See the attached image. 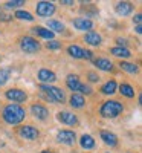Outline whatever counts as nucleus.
<instances>
[{
  "label": "nucleus",
  "mask_w": 142,
  "mask_h": 153,
  "mask_svg": "<svg viewBox=\"0 0 142 153\" xmlns=\"http://www.w3.org/2000/svg\"><path fill=\"white\" fill-rule=\"evenodd\" d=\"M26 109L20 104H12L8 103L3 109H2V120L8 124V126H18L24 121L26 118Z\"/></svg>",
  "instance_id": "obj_1"
},
{
  "label": "nucleus",
  "mask_w": 142,
  "mask_h": 153,
  "mask_svg": "<svg viewBox=\"0 0 142 153\" xmlns=\"http://www.w3.org/2000/svg\"><path fill=\"white\" fill-rule=\"evenodd\" d=\"M125 112V106L124 103L118 100H106L102 101V104L99 106V117L104 118V120H115V118H119L121 115Z\"/></svg>",
  "instance_id": "obj_2"
},
{
  "label": "nucleus",
  "mask_w": 142,
  "mask_h": 153,
  "mask_svg": "<svg viewBox=\"0 0 142 153\" xmlns=\"http://www.w3.org/2000/svg\"><path fill=\"white\" fill-rule=\"evenodd\" d=\"M41 95L52 104H64L67 103V97L66 92L63 91L61 87H57L54 84H40L38 86Z\"/></svg>",
  "instance_id": "obj_3"
},
{
  "label": "nucleus",
  "mask_w": 142,
  "mask_h": 153,
  "mask_svg": "<svg viewBox=\"0 0 142 153\" xmlns=\"http://www.w3.org/2000/svg\"><path fill=\"white\" fill-rule=\"evenodd\" d=\"M20 49L23 51L24 54H37V52H40V49H41V45L40 42L37 40V38L31 37V35H24L20 38Z\"/></svg>",
  "instance_id": "obj_4"
},
{
  "label": "nucleus",
  "mask_w": 142,
  "mask_h": 153,
  "mask_svg": "<svg viewBox=\"0 0 142 153\" xmlns=\"http://www.w3.org/2000/svg\"><path fill=\"white\" fill-rule=\"evenodd\" d=\"M57 12V5L52 2H46V0H41V2H37L35 5V14L40 19H49L52 17Z\"/></svg>",
  "instance_id": "obj_5"
},
{
  "label": "nucleus",
  "mask_w": 142,
  "mask_h": 153,
  "mask_svg": "<svg viewBox=\"0 0 142 153\" xmlns=\"http://www.w3.org/2000/svg\"><path fill=\"white\" fill-rule=\"evenodd\" d=\"M55 141H57L58 144H63V146L73 147V146L76 144V141H78V138H76L75 130H70V129H63V130H58V132H57Z\"/></svg>",
  "instance_id": "obj_6"
},
{
  "label": "nucleus",
  "mask_w": 142,
  "mask_h": 153,
  "mask_svg": "<svg viewBox=\"0 0 142 153\" xmlns=\"http://www.w3.org/2000/svg\"><path fill=\"white\" fill-rule=\"evenodd\" d=\"M5 98L8 101H11L12 104H23L28 101V94L23 91V89H18V87H11L8 91H5Z\"/></svg>",
  "instance_id": "obj_7"
},
{
  "label": "nucleus",
  "mask_w": 142,
  "mask_h": 153,
  "mask_svg": "<svg viewBox=\"0 0 142 153\" xmlns=\"http://www.w3.org/2000/svg\"><path fill=\"white\" fill-rule=\"evenodd\" d=\"M17 133H18V136L21 139H24V141H37V139L40 138V130H38L35 126H32V124L20 126Z\"/></svg>",
  "instance_id": "obj_8"
},
{
  "label": "nucleus",
  "mask_w": 142,
  "mask_h": 153,
  "mask_svg": "<svg viewBox=\"0 0 142 153\" xmlns=\"http://www.w3.org/2000/svg\"><path fill=\"white\" fill-rule=\"evenodd\" d=\"M57 120H58V123H61L64 126H69V127H76L80 124L78 117L70 110H60L57 113Z\"/></svg>",
  "instance_id": "obj_9"
},
{
  "label": "nucleus",
  "mask_w": 142,
  "mask_h": 153,
  "mask_svg": "<svg viewBox=\"0 0 142 153\" xmlns=\"http://www.w3.org/2000/svg\"><path fill=\"white\" fill-rule=\"evenodd\" d=\"M29 112H31V115L35 118V120H38V121H46L47 118H49V109L44 106V104H41V103H34V104H31V107H29Z\"/></svg>",
  "instance_id": "obj_10"
},
{
  "label": "nucleus",
  "mask_w": 142,
  "mask_h": 153,
  "mask_svg": "<svg viewBox=\"0 0 142 153\" xmlns=\"http://www.w3.org/2000/svg\"><path fill=\"white\" fill-rule=\"evenodd\" d=\"M37 80L40 81V84H54L57 81V74L47 68H41L37 72Z\"/></svg>",
  "instance_id": "obj_11"
},
{
  "label": "nucleus",
  "mask_w": 142,
  "mask_h": 153,
  "mask_svg": "<svg viewBox=\"0 0 142 153\" xmlns=\"http://www.w3.org/2000/svg\"><path fill=\"white\" fill-rule=\"evenodd\" d=\"M72 25L76 31H83V32H89V31H93L95 23L92 19H86V17H76L72 20Z\"/></svg>",
  "instance_id": "obj_12"
},
{
  "label": "nucleus",
  "mask_w": 142,
  "mask_h": 153,
  "mask_svg": "<svg viewBox=\"0 0 142 153\" xmlns=\"http://www.w3.org/2000/svg\"><path fill=\"white\" fill-rule=\"evenodd\" d=\"M99 138H101V141L104 143L107 147H110V149L118 147V144H119L118 135H115V133L110 132V130H101V132H99Z\"/></svg>",
  "instance_id": "obj_13"
},
{
  "label": "nucleus",
  "mask_w": 142,
  "mask_h": 153,
  "mask_svg": "<svg viewBox=\"0 0 142 153\" xmlns=\"http://www.w3.org/2000/svg\"><path fill=\"white\" fill-rule=\"evenodd\" d=\"M133 11H135V6L132 2H116L115 3V12L121 17L132 16Z\"/></svg>",
  "instance_id": "obj_14"
},
{
  "label": "nucleus",
  "mask_w": 142,
  "mask_h": 153,
  "mask_svg": "<svg viewBox=\"0 0 142 153\" xmlns=\"http://www.w3.org/2000/svg\"><path fill=\"white\" fill-rule=\"evenodd\" d=\"M93 65L98 71H102V72H115V65L113 61H110L109 58L106 57H98L93 60Z\"/></svg>",
  "instance_id": "obj_15"
},
{
  "label": "nucleus",
  "mask_w": 142,
  "mask_h": 153,
  "mask_svg": "<svg viewBox=\"0 0 142 153\" xmlns=\"http://www.w3.org/2000/svg\"><path fill=\"white\" fill-rule=\"evenodd\" d=\"M84 42L92 48H98L102 45V35L96 31H89L84 34Z\"/></svg>",
  "instance_id": "obj_16"
},
{
  "label": "nucleus",
  "mask_w": 142,
  "mask_h": 153,
  "mask_svg": "<svg viewBox=\"0 0 142 153\" xmlns=\"http://www.w3.org/2000/svg\"><path fill=\"white\" fill-rule=\"evenodd\" d=\"M81 80H80V75L76 74H69L66 76V86L69 91H72V94H78L80 87H81Z\"/></svg>",
  "instance_id": "obj_17"
},
{
  "label": "nucleus",
  "mask_w": 142,
  "mask_h": 153,
  "mask_svg": "<svg viewBox=\"0 0 142 153\" xmlns=\"http://www.w3.org/2000/svg\"><path fill=\"white\" fill-rule=\"evenodd\" d=\"M109 52H110L113 57L121 58V61H127L128 58H132V57H133L132 51L128 49V48H119V46H115V48H110V49H109Z\"/></svg>",
  "instance_id": "obj_18"
},
{
  "label": "nucleus",
  "mask_w": 142,
  "mask_h": 153,
  "mask_svg": "<svg viewBox=\"0 0 142 153\" xmlns=\"http://www.w3.org/2000/svg\"><path fill=\"white\" fill-rule=\"evenodd\" d=\"M78 144L83 150H93L96 147V141H95V138L92 135H89V133H84L80 136L78 139Z\"/></svg>",
  "instance_id": "obj_19"
},
{
  "label": "nucleus",
  "mask_w": 142,
  "mask_h": 153,
  "mask_svg": "<svg viewBox=\"0 0 142 153\" xmlns=\"http://www.w3.org/2000/svg\"><path fill=\"white\" fill-rule=\"evenodd\" d=\"M99 92H101L102 95H106V97L115 95L116 92H118V83H116V80H109V81H106L104 84L99 87Z\"/></svg>",
  "instance_id": "obj_20"
},
{
  "label": "nucleus",
  "mask_w": 142,
  "mask_h": 153,
  "mask_svg": "<svg viewBox=\"0 0 142 153\" xmlns=\"http://www.w3.org/2000/svg\"><path fill=\"white\" fill-rule=\"evenodd\" d=\"M69 106L75 110H80V109H84L86 107V98L80 94H72L69 97Z\"/></svg>",
  "instance_id": "obj_21"
},
{
  "label": "nucleus",
  "mask_w": 142,
  "mask_h": 153,
  "mask_svg": "<svg viewBox=\"0 0 142 153\" xmlns=\"http://www.w3.org/2000/svg\"><path fill=\"white\" fill-rule=\"evenodd\" d=\"M32 32L37 35V37H40V38H44V40H54V37H55V34L54 32H50L47 28H44V26H34L32 28Z\"/></svg>",
  "instance_id": "obj_22"
},
{
  "label": "nucleus",
  "mask_w": 142,
  "mask_h": 153,
  "mask_svg": "<svg viewBox=\"0 0 142 153\" xmlns=\"http://www.w3.org/2000/svg\"><path fill=\"white\" fill-rule=\"evenodd\" d=\"M66 52L70 58H75V60H83V54H84V49L78 45H69L66 48Z\"/></svg>",
  "instance_id": "obj_23"
},
{
  "label": "nucleus",
  "mask_w": 142,
  "mask_h": 153,
  "mask_svg": "<svg viewBox=\"0 0 142 153\" xmlns=\"http://www.w3.org/2000/svg\"><path fill=\"white\" fill-rule=\"evenodd\" d=\"M118 91H119V94H121L122 97H125V98H135V95H136L135 87H133L132 84H128V83H121V84H118Z\"/></svg>",
  "instance_id": "obj_24"
},
{
  "label": "nucleus",
  "mask_w": 142,
  "mask_h": 153,
  "mask_svg": "<svg viewBox=\"0 0 142 153\" xmlns=\"http://www.w3.org/2000/svg\"><path fill=\"white\" fill-rule=\"evenodd\" d=\"M119 69L127 72V74H132V75H136L139 72V66L136 63H132V61H119Z\"/></svg>",
  "instance_id": "obj_25"
},
{
  "label": "nucleus",
  "mask_w": 142,
  "mask_h": 153,
  "mask_svg": "<svg viewBox=\"0 0 142 153\" xmlns=\"http://www.w3.org/2000/svg\"><path fill=\"white\" fill-rule=\"evenodd\" d=\"M47 29L50 32H64V29H66V26H64V23L60 22V20H55V19H49L47 20Z\"/></svg>",
  "instance_id": "obj_26"
},
{
  "label": "nucleus",
  "mask_w": 142,
  "mask_h": 153,
  "mask_svg": "<svg viewBox=\"0 0 142 153\" xmlns=\"http://www.w3.org/2000/svg\"><path fill=\"white\" fill-rule=\"evenodd\" d=\"M14 17H16L17 20H24V22H34V20H35V17L31 14V12H29V11H24V9H17L16 14H14Z\"/></svg>",
  "instance_id": "obj_27"
},
{
  "label": "nucleus",
  "mask_w": 142,
  "mask_h": 153,
  "mask_svg": "<svg viewBox=\"0 0 142 153\" xmlns=\"http://www.w3.org/2000/svg\"><path fill=\"white\" fill-rule=\"evenodd\" d=\"M11 78V69L8 68H0V87L5 86Z\"/></svg>",
  "instance_id": "obj_28"
},
{
  "label": "nucleus",
  "mask_w": 142,
  "mask_h": 153,
  "mask_svg": "<svg viewBox=\"0 0 142 153\" xmlns=\"http://www.w3.org/2000/svg\"><path fill=\"white\" fill-rule=\"evenodd\" d=\"M23 5H26L24 0H9V2H5L3 6L6 9H20Z\"/></svg>",
  "instance_id": "obj_29"
},
{
  "label": "nucleus",
  "mask_w": 142,
  "mask_h": 153,
  "mask_svg": "<svg viewBox=\"0 0 142 153\" xmlns=\"http://www.w3.org/2000/svg\"><path fill=\"white\" fill-rule=\"evenodd\" d=\"M61 42L60 40H49V42H46V48L49 49V51H58V49H61Z\"/></svg>",
  "instance_id": "obj_30"
},
{
  "label": "nucleus",
  "mask_w": 142,
  "mask_h": 153,
  "mask_svg": "<svg viewBox=\"0 0 142 153\" xmlns=\"http://www.w3.org/2000/svg\"><path fill=\"white\" fill-rule=\"evenodd\" d=\"M86 76H87L89 83H99V80H101V76H99L98 72H95V71H89V72L86 74Z\"/></svg>",
  "instance_id": "obj_31"
},
{
  "label": "nucleus",
  "mask_w": 142,
  "mask_h": 153,
  "mask_svg": "<svg viewBox=\"0 0 142 153\" xmlns=\"http://www.w3.org/2000/svg\"><path fill=\"white\" fill-rule=\"evenodd\" d=\"M78 94H80V95H83V97H84V95H86V97H89V95H92V94H93V89L90 87L89 84H84V83H83V84H81V87H80V91H78Z\"/></svg>",
  "instance_id": "obj_32"
},
{
  "label": "nucleus",
  "mask_w": 142,
  "mask_h": 153,
  "mask_svg": "<svg viewBox=\"0 0 142 153\" xmlns=\"http://www.w3.org/2000/svg\"><path fill=\"white\" fill-rule=\"evenodd\" d=\"M116 45H118L119 48H128V40L127 38H122V37H116L115 38Z\"/></svg>",
  "instance_id": "obj_33"
},
{
  "label": "nucleus",
  "mask_w": 142,
  "mask_h": 153,
  "mask_svg": "<svg viewBox=\"0 0 142 153\" xmlns=\"http://www.w3.org/2000/svg\"><path fill=\"white\" fill-rule=\"evenodd\" d=\"M83 58H84V60H90V61H93V60H95V55H93V52H92L90 49H84Z\"/></svg>",
  "instance_id": "obj_34"
},
{
  "label": "nucleus",
  "mask_w": 142,
  "mask_h": 153,
  "mask_svg": "<svg viewBox=\"0 0 142 153\" xmlns=\"http://www.w3.org/2000/svg\"><path fill=\"white\" fill-rule=\"evenodd\" d=\"M132 20H133V23L136 25V26H139V25L142 23V14H141V12H138V14H135V16H133V19H132Z\"/></svg>",
  "instance_id": "obj_35"
},
{
  "label": "nucleus",
  "mask_w": 142,
  "mask_h": 153,
  "mask_svg": "<svg viewBox=\"0 0 142 153\" xmlns=\"http://www.w3.org/2000/svg\"><path fill=\"white\" fill-rule=\"evenodd\" d=\"M60 5H64V6H72V5H75V3H73V2H70V0H61Z\"/></svg>",
  "instance_id": "obj_36"
},
{
  "label": "nucleus",
  "mask_w": 142,
  "mask_h": 153,
  "mask_svg": "<svg viewBox=\"0 0 142 153\" xmlns=\"http://www.w3.org/2000/svg\"><path fill=\"white\" fill-rule=\"evenodd\" d=\"M135 29H136V32H138V34H139V35H141V34H142V26H141V25H139V26H136V28H135Z\"/></svg>",
  "instance_id": "obj_37"
},
{
  "label": "nucleus",
  "mask_w": 142,
  "mask_h": 153,
  "mask_svg": "<svg viewBox=\"0 0 142 153\" xmlns=\"http://www.w3.org/2000/svg\"><path fill=\"white\" fill-rule=\"evenodd\" d=\"M40 153H54V152H52V150H41Z\"/></svg>",
  "instance_id": "obj_38"
},
{
  "label": "nucleus",
  "mask_w": 142,
  "mask_h": 153,
  "mask_svg": "<svg viewBox=\"0 0 142 153\" xmlns=\"http://www.w3.org/2000/svg\"><path fill=\"white\" fill-rule=\"evenodd\" d=\"M0 16H2V8H0Z\"/></svg>",
  "instance_id": "obj_39"
},
{
  "label": "nucleus",
  "mask_w": 142,
  "mask_h": 153,
  "mask_svg": "<svg viewBox=\"0 0 142 153\" xmlns=\"http://www.w3.org/2000/svg\"><path fill=\"white\" fill-rule=\"evenodd\" d=\"M127 153H132V152H127Z\"/></svg>",
  "instance_id": "obj_40"
}]
</instances>
